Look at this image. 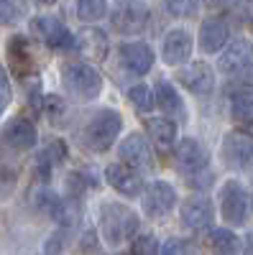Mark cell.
Returning a JSON list of instances; mask_svg holds the SVG:
<instances>
[{"instance_id":"cell-40","label":"cell","mask_w":253,"mask_h":255,"mask_svg":"<svg viewBox=\"0 0 253 255\" xmlns=\"http://www.w3.org/2000/svg\"><path fill=\"white\" fill-rule=\"evenodd\" d=\"M38 3H44V5H51V3H54V0H38Z\"/></svg>"},{"instance_id":"cell-32","label":"cell","mask_w":253,"mask_h":255,"mask_svg":"<svg viewBox=\"0 0 253 255\" xmlns=\"http://www.w3.org/2000/svg\"><path fill=\"white\" fill-rule=\"evenodd\" d=\"M164 255H179V253H195V245L192 243H184V240H169L164 248H161Z\"/></svg>"},{"instance_id":"cell-37","label":"cell","mask_w":253,"mask_h":255,"mask_svg":"<svg viewBox=\"0 0 253 255\" xmlns=\"http://www.w3.org/2000/svg\"><path fill=\"white\" fill-rule=\"evenodd\" d=\"M246 250H248V253H253V232L246 238Z\"/></svg>"},{"instance_id":"cell-27","label":"cell","mask_w":253,"mask_h":255,"mask_svg":"<svg viewBox=\"0 0 253 255\" xmlns=\"http://www.w3.org/2000/svg\"><path fill=\"white\" fill-rule=\"evenodd\" d=\"M128 97H131V102L141 113H149L156 105V92H151V87H146V84H136V87H131Z\"/></svg>"},{"instance_id":"cell-39","label":"cell","mask_w":253,"mask_h":255,"mask_svg":"<svg viewBox=\"0 0 253 255\" xmlns=\"http://www.w3.org/2000/svg\"><path fill=\"white\" fill-rule=\"evenodd\" d=\"M0 84H8V82H5V74H3V69H0Z\"/></svg>"},{"instance_id":"cell-2","label":"cell","mask_w":253,"mask_h":255,"mask_svg":"<svg viewBox=\"0 0 253 255\" xmlns=\"http://www.w3.org/2000/svg\"><path fill=\"white\" fill-rule=\"evenodd\" d=\"M123 130V118L118 110H100L84 128V143H87L92 151L102 153L115 143V138Z\"/></svg>"},{"instance_id":"cell-4","label":"cell","mask_w":253,"mask_h":255,"mask_svg":"<svg viewBox=\"0 0 253 255\" xmlns=\"http://www.w3.org/2000/svg\"><path fill=\"white\" fill-rule=\"evenodd\" d=\"M110 20L113 28L125 36L141 33L149 23V5L141 3V0H118L115 8L110 10Z\"/></svg>"},{"instance_id":"cell-7","label":"cell","mask_w":253,"mask_h":255,"mask_svg":"<svg viewBox=\"0 0 253 255\" xmlns=\"http://www.w3.org/2000/svg\"><path fill=\"white\" fill-rule=\"evenodd\" d=\"M31 28H33L36 36H41L44 44H49L54 49H67V46L77 44V36L54 15H38V18H33Z\"/></svg>"},{"instance_id":"cell-16","label":"cell","mask_w":253,"mask_h":255,"mask_svg":"<svg viewBox=\"0 0 253 255\" xmlns=\"http://www.w3.org/2000/svg\"><path fill=\"white\" fill-rule=\"evenodd\" d=\"M118 156H120V161H125L128 166H133V168H149L151 166V161H154V156H151V145H149V140H146L141 133H131L128 138H123V143L118 145Z\"/></svg>"},{"instance_id":"cell-20","label":"cell","mask_w":253,"mask_h":255,"mask_svg":"<svg viewBox=\"0 0 253 255\" xmlns=\"http://www.w3.org/2000/svg\"><path fill=\"white\" fill-rule=\"evenodd\" d=\"M146 128H149L151 140L161 148V151H169V148L177 143V138H179L177 123L169 120V118H149L146 120Z\"/></svg>"},{"instance_id":"cell-22","label":"cell","mask_w":253,"mask_h":255,"mask_svg":"<svg viewBox=\"0 0 253 255\" xmlns=\"http://www.w3.org/2000/svg\"><path fill=\"white\" fill-rule=\"evenodd\" d=\"M8 64L15 74H26L31 69V54L23 36H13L8 44Z\"/></svg>"},{"instance_id":"cell-21","label":"cell","mask_w":253,"mask_h":255,"mask_svg":"<svg viewBox=\"0 0 253 255\" xmlns=\"http://www.w3.org/2000/svg\"><path fill=\"white\" fill-rule=\"evenodd\" d=\"M156 105L172 118H182L184 115V105H182V97L179 92L174 90V84L169 82H159L156 84Z\"/></svg>"},{"instance_id":"cell-17","label":"cell","mask_w":253,"mask_h":255,"mask_svg":"<svg viewBox=\"0 0 253 255\" xmlns=\"http://www.w3.org/2000/svg\"><path fill=\"white\" fill-rule=\"evenodd\" d=\"M36 125L26 118H13L5 128H3V143L13 151H28L36 145Z\"/></svg>"},{"instance_id":"cell-28","label":"cell","mask_w":253,"mask_h":255,"mask_svg":"<svg viewBox=\"0 0 253 255\" xmlns=\"http://www.w3.org/2000/svg\"><path fill=\"white\" fill-rule=\"evenodd\" d=\"M131 250H133L136 255H154V253H161V248H159V243H156L154 235H141V238H136V240L131 243Z\"/></svg>"},{"instance_id":"cell-29","label":"cell","mask_w":253,"mask_h":255,"mask_svg":"<svg viewBox=\"0 0 253 255\" xmlns=\"http://www.w3.org/2000/svg\"><path fill=\"white\" fill-rule=\"evenodd\" d=\"M166 10L177 18H187L197 10V0H166Z\"/></svg>"},{"instance_id":"cell-9","label":"cell","mask_w":253,"mask_h":255,"mask_svg":"<svg viewBox=\"0 0 253 255\" xmlns=\"http://www.w3.org/2000/svg\"><path fill=\"white\" fill-rule=\"evenodd\" d=\"M105 179L113 189H118L123 197H136L143 191V179L138 174V168L128 166V163H110L105 168Z\"/></svg>"},{"instance_id":"cell-25","label":"cell","mask_w":253,"mask_h":255,"mask_svg":"<svg viewBox=\"0 0 253 255\" xmlns=\"http://www.w3.org/2000/svg\"><path fill=\"white\" fill-rule=\"evenodd\" d=\"M230 118L236 123H253V92H238L230 102Z\"/></svg>"},{"instance_id":"cell-3","label":"cell","mask_w":253,"mask_h":255,"mask_svg":"<svg viewBox=\"0 0 253 255\" xmlns=\"http://www.w3.org/2000/svg\"><path fill=\"white\" fill-rule=\"evenodd\" d=\"M61 82H64L67 92L79 97V100H95L102 92L100 72L95 67H90V64H82V61L67 64L64 72H61Z\"/></svg>"},{"instance_id":"cell-24","label":"cell","mask_w":253,"mask_h":255,"mask_svg":"<svg viewBox=\"0 0 253 255\" xmlns=\"http://www.w3.org/2000/svg\"><path fill=\"white\" fill-rule=\"evenodd\" d=\"M205 243H207V248H213L218 253H238L241 250V240L230 230H210Z\"/></svg>"},{"instance_id":"cell-5","label":"cell","mask_w":253,"mask_h":255,"mask_svg":"<svg viewBox=\"0 0 253 255\" xmlns=\"http://www.w3.org/2000/svg\"><path fill=\"white\" fill-rule=\"evenodd\" d=\"M220 215L228 225H246L248 220V191L243 189L241 181L230 179L220 189Z\"/></svg>"},{"instance_id":"cell-1","label":"cell","mask_w":253,"mask_h":255,"mask_svg":"<svg viewBox=\"0 0 253 255\" xmlns=\"http://www.w3.org/2000/svg\"><path fill=\"white\" fill-rule=\"evenodd\" d=\"M100 230H102L105 240H108L110 245H120L125 240L136 238L138 217H136V212H131L120 202L102 204V209H100Z\"/></svg>"},{"instance_id":"cell-26","label":"cell","mask_w":253,"mask_h":255,"mask_svg":"<svg viewBox=\"0 0 253 255\" xmlns=\"http://www.w3.org/2000/svg\"><path fill=\"white\" fill-rule=\"evenodd\" d=\"M105 15H108V0H77V18L84 23H95Z\"/></svg>"},{"instance_id":"cell-31","label":"cell","mask_w":253,"mask_h":255,"mask_svg":"<svg viewBox=\"0 0 253 255\" xmlns=\"http://www.w3.org/2000/svg\"><path fill=\"white\" fill-rule=\"evenodd\" d=\"M15 179H18L15 168H8L5 163H0V197L10 194L13 186H15Z\"/></svg>"},{"instance_id":"cell-8","label":"cell","mask_w":253,"mask_h":255,"mask_svg":"<svg viewBox=\"0 0 253 255\" xmlns=\"http://www.w3.org/2000/svg\"><path fill=\"white\" fill-rule=\"evenodd\" d=\"M218 67H220L223 74H230V77H238V74L248 72L253 67V44L248 38H236L233 44L223 51Z\"/></svg>"},{"instance_id":"cell-13","label":"cell","mask_w":253,"mask_h":255,"mask_svg":"<svg viewBox=\"0 0 253 255\" xmlns=\"http://www.w3.org/2000/svg\"><path fill=\"white\" fill-rule=\"evenodd\" d=\"M174 161H177V166L182 168V171L197 174V171H205L207 168V151L197 138H182L177 143Z\"/></svg>"},{"instance_id":"cell-19","label":"cell","mask_w":253,"mask_h":255,"mask_svg":"<svg viewBox=\"0 0 253 255\" xmlns=\"http://www.w3.org/2000/svg\"><path fill=\"white\" fill-rule=\"evenodd\" d=\"M228 36H230V31H228L223 18H218V15L205 18L202 26H200V46L207 54H215L228 44Z\"/></svg>"},{"instance_id":"cell-12","label":"cell","mask_w":253,"mask_h":255,"mask_svg":"<svg viewBox=\"0 0 253 255\" xmlns=\"http://www.w3.org/2000/svg\"><path fill=\"white\" fill-rule=\"evenodd\" d=\"M177 82L184 84V87L189 92H195V95H210L215 90V74L202 61H195V64H189V67H182L177 72Z\"/></svg>"},{"instance_id":"cell-30","label":"cell","mask_w":253,"mask_h":255,"mask_svg":"<svg viewBox=\"0 0 253 255\" xmlns=\"http://www.w3.org/2000/svg\"><path fill=\"white\" fill-rule=\"evenodd\" d=\"M44 113L51 118V120H59L61 115H64V110H67V105H64V100L61 97H56V95H44Z\"/></svg>"},{"instance_id":"cell-18","label":"cell","mask_w":253,"mask_h":255,"mask_svg":"<svg viewBox=\"0 0 253 255\" xmlns=\"http://www.w3.org/2000/svg\"><path fill=\"white\" fill-rule=\"evenodd\" d=\"M108 49H110V41L102 28H82L77 33V51L82 56H87L92 61H102L108 56Z\"/></svg>"},{"instance_id":"cell-23","label":"cell","mask_w":253,"mask_h":255,"mask_svg":"<svg viewBox=\"0 0 253 255\" xmlns=\"http://www.w3.org/2000/svg\"><path fill=\"white\" fill-rule=\"evenodd\" d=\"M49 217L56 220L61 227H74L79 220V199L69 197V199H56L54 209L49 212Z\"/></svg>"},{"instance_id":"cell-14","label":"cell","mask_w":253,"mask_h":255,"mask_svg":"<svg viewBox=\"0 0 253 255\" xmlns=\"http://www.w3.org/2000/svg\"><path fill=\"white\" fill-rule=\"evenodd\" d=\"M220 156L230 168H246L253 158V140L246 133H230L220 145Z\"/></svg>"},{"instance_id":"cell-38","label":"cell","mask_w":253,"mask_h":255,"mask_svg":"<svg viewBox=\"0 0 253 255\" xmlns=\"http://www.w3.org/2000/svg\"><path fill=\"white\" fill-rule=\"evenodd\" d=\"M243 133H246V135H251V138H253V123H248V125H246V128H243Z\"/></svg>"},{"instance_id":"cell-36","label":"cell","mask_w":253,"mask_h":255,"mask_svg":"<svg viewBox=\"0 0 253 255\" xmlns=\"http://www.w3.org/2000/svg\"><path fill=\"white\" fill-rule=\"evenodd\" d=\"M202 3H205V5H213V8H218V5H223V3H225V0H202Z\"/></svg>"},{"instance_id":"cell-34","label":"cell","mask_w":253,"mask_h":255,"mask_svg":"<svg viewBox=\"0 0 253 255\" xmlns=\"http://www.w3.org/2000/svg\"><path fill=\"white\" fill-rule=\"evenodd\" d=\"M79 250L82 253H100V245H97V235L92 230H87L82 235V240H79Z\"/></svg>"},{"instance_id":"cell-15","label":"cell","mask_w":253,"mask_h":255,"mask_svg":"<svg viewBox=\"0 0 253 255\" xmlns=\"http://www.w3.org/2000/svg\"><path fill=\"white\" fill-rule=\"evenodd\" d=\"M179 217L189 230H207L215 220V209L210 199L202 197H189L182 207H179Z\"/></svg>"},{"instance_id":"cell-10","label":"cell","mask_w":253,"mask_h":255,"mask_svg":"<svg viewBox=\"0 0 253 255\" xmlns=\"http://www.w3.org/2000/svg\"><path fill=\"white\" fill-rule=\"evenodd\" d=\"M118 56L120 64L133 74H146L154 67V49L143 41H125L118 46Z\"/></svg>"},{"instance_id":"cell-6","label":"cell","mask_w":253,"mask_h":255,"mask_svg":"<svg viewBox=\"0 0 253 255\" xmlns=\"http://www.w3.org/2000/svg\"><path fill=\"white\" fill-rule=\"evenodd\" d=\"M174 204H177V191H174L172 184H166V181H154L149 189L143 191V212L151 220L166 217L169 212L174 209Z\"/></svg>"},{"instance_id":"cell-11","label":"cell","mask_w":253,"mask_h":255,"mask_svg":"<svg viewBox=\"0 0 253 255\" xmlns=\"http://www.w3.org/2000/svg\"><path fill=\"white\" fill-rule=\"evenodd\" d=\"M161 54H164V61L169 64V67L187 64L189 56H192V36H189L184 28L166 31V36L161 41Z\"/></svg>"},{"instance_id":"cell-35","label":"cell","mask_w":253,"mask_h":255,"mask_svg":"<svg viewBox=\"0 0 253 255\" xmlns=\"http://www.w3.org/2000/svg\"><path fill=\"white\" fill-rule=\"evenodd\" d=\"M61 238H64V232H56V235H51V238L46 240L44 250H46V253H59L61 248H64V240H61Z\"/></svg>"},{"instance_id":"cell-33","label":"cell","mask_w":253,"mask_h":255,"mask_svg":"<svg viewBox=\"0 0 253 255\" xmlns=\"http://www.w3.org/2000/svg\"><path fill=\"white\" fill-rule=\"evenodd\" d=\"M18 18V5L13 0H0V20H5V23H13Z\"/></svg>"}]
</instances>
